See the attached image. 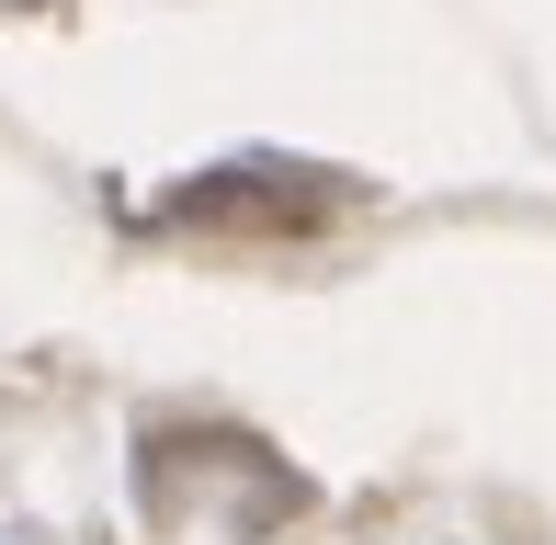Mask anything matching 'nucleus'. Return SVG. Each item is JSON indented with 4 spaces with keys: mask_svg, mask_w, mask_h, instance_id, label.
I'll return each mask as SVG.
<instances>
[{
    "mask_svg": "<svg viewBox=\"0 0 556 545\" xmlns=\"http://www.w3.org/2000/svg\"><path fill=\"white\" fill-rule=\"evenodd\" d=\"M12 12H35V0H12Z\"/></svg>",
    "mask_w": 556,
    "mask_h": 545,
    "instance_id": "f03ea898",
    "label": "nucleus"
},
{
    "mask_svg": "<svg viewBox=\"0 0 556 545\" xmlns=\"http://www.w3.org/2000/svg\"><path fill=\"white\" fill-rule=\"evenodd\" d=\"M341 193L318 182V170H285V160H239V170H205V182L170 193V216H273V228H307V216H330Z\"/></svg>",
    "mask_w": 556,
    "mask_h": 545,
    "instance_id": "f257e3e1",
    "label": "nucleus"
}]
</instances>
